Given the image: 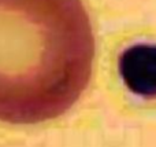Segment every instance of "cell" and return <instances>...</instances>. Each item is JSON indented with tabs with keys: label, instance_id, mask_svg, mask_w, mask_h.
<instances>
[{
	"label": "cell",
	"instance_id": "2",
	"mask_svg": "<svg viewBox=\"0 0 156 147\" xmlns=\"http://www.w3.org/2000/svg\"><path fill=\"white\" fill-rule=\"evenodd\" d=\"M119 70L130 91L141 96H156V46L130 47L122 54Z\"/></svg>",
	"mask_w": 156,
	"mask_h": 147
},
{
	"label": "cell",
	"instance_id": "1",
	"mask_svg": "<svg viewBox=\"0 0 156 147\" xmlns=\"http://www.w3.org/2000/svg\"><path fill=\"white\" fill-rule=\"evenodd\" d=\"M93 55L81 0H0V121L63 114L85 90Z\"/></svg>",
	"mask_w": 156,
	"mask_h": 147
}]
</instances>
